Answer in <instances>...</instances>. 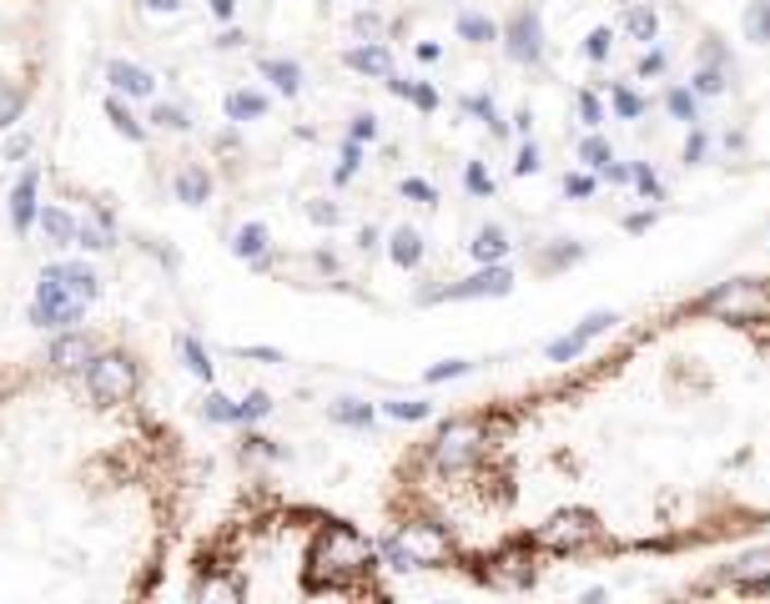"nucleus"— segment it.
I'll return each mask as SVG.
<instances>
[{"instance_id":"obj_2","label":"nucleus","mask_w":770,"mask_h":604,"mask_svg":"<svg viewBox=\"0 0 770 604\" xmlns=\"http://www.w3.org/2000/svg\"><path fill=\"white\" fill-rule=\"evenodd\" d=\"M187 600H388L383 549L363 529L282 494L237 499L196 544Z\"/></svg>"},{"instance_id":"obj_3","label":"nucleus","mask_w":770,"mask_h":604,"mask_svg":"<svg viewBox=\"0 0 770 604\" xmlns=\"http://www.w3.org/2000/svg\"><path fill=\"white\" fill-rule=\"evenodd\" d=\"M675 600H770V544L756 539L745 544V554L725 559L715 569H700L685 584H670Z\"/></svg>"},{"instance_id":"obj_1","label":"nucleus","mask_w":770,"mask_h":604,"mask_svg":"<svg viewBox=\"0 0 770 604\" xmlns=\"http://www.w3.org/2000/svg\"><path fill=\"white\" fill-rule=\"evenodd\" d=\"M383 524L398 565L479 590L770 539V273L444 413L393 459Z\"/></svg>"}]
</instances>
